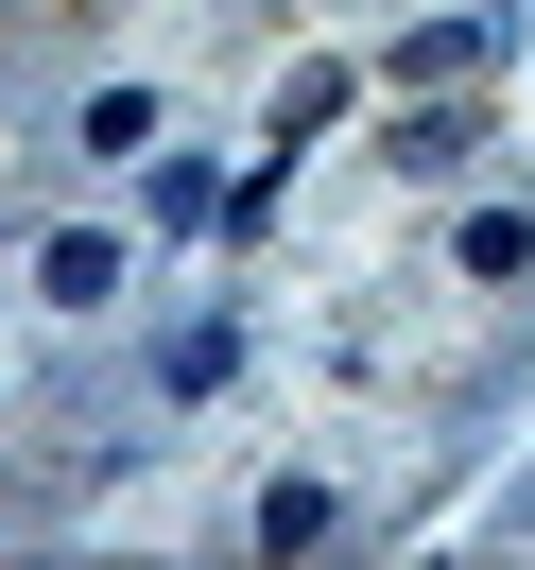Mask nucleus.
Returning a JSON list of instances; mask_svg holds the SVG:
<instances>
[{"label":"nucleus","instance_id":"f257e3e1","mask_svg":"<svg viewBox=\"0 0 535 570\" xmlns=\"http://www.w3.org/2000/svg\"><path fill=\"white\" fill-rule=\"evenodd\" d=\"M36 294H52V312H105V294H121V243H105V225H52V243H36Z\"/></svg>","mask_w":535,"mask_h":570},{"label":"nucleus","instance_id":"7ed1b4c3","mask_svg":"<svg viewBox=\"0 0 535 570\" xmlns=\"http://www.w3.org/2000/svg\"><path fill=\"white\" fill-rule=\"evenodd\" d=\"M328 535V484H259V553H311Z\"/></svg>","mask_w":535,"mask_h":570},{"label":"nucleus","instance_id":"f03ea898","mask_svg":"<svg viewBox=\"0 0 535 570\" xmlns=\"http://www.w3.org/2000/svg\"><path fill=\"white\" fill-rule=\"evenodd\" d=\"M484 52H501V18H432V36L397 52V70H415V87H466V70H484Z\"/></svg>","mask_w":535,"mask_h":570}]
</instances>
